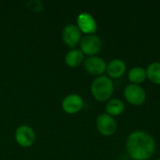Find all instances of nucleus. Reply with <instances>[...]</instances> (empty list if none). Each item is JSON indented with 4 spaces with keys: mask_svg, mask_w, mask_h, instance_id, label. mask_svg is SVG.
Segmentation results:
<instances>
[{
    "mask_svg": "<svg viewBox=\"0 0 160 160\" xmlns=\"http://www.w3.org/2000/svg\"><path fill=\"white\" fill-rule=\"evenodd\" d=\"M80 50L83 54L90 56H96L101 48H102V40L97 35H85L82 38L80 42Z\"/></svg>",
    "mask_w": 160,
    "mask_h": 160,
    "instance_id": "obj_3",
    "label": "nucleus"
},
{
    "mask_svg": "<svg viewBox=\"0 0 160 160\" xmlns=\"http://www.w3.org/2000/svg\"><path fill=\"white\" fill-rule=\"evenodd\" d=\"M77 27L84 35H94L98 29V23L90 13L82 12L77 17Z\"/></svg>",
    "mask_w": 160,
    "mask_h": 160,
    "instance_id": "obj_7",
    "label": "nucleus"
},
{
    "mask_svg": "<svg viewBox=\"0 0 160 160\" xmlns=\"http://www.w3.org/2000/svg\"><path fill=\"white\" fill-rule=\"evenodd\" d=\"M62 39L67 46L74 49L81 42L82 32L75 24H68L62 31Z\"/></svg>",
    "mask_w": 160,
    "mask_h": 160,
    "instance_id": "obj_9",
    "label": "nucleus"
},
{
    "mask_svg": "<svg viewBox=\"0 0 160 160\" xmlns=\"http://www.w3.org/2000/svg\"><path fill=\"white\" fill-rule=\"evenodd\" d=\"M98 132L103 136H112L117 130V123L114 118L107 113L99 114L96 121Z\"/></svg>",
    "mask_w": 160,
    "mask_h": 160,
    "instance_id": "obj_6",
    "label": "nucleus"
},
{
    "mask_svg": "<svg viewBox=\"0 0 160 160\" xmlns=\"http://www.w3.org/2000/svg\"><path fill=\"white\" fill-rule=\"evenodd\" d=\"M83 99L77 94H70L64 98L62 101V109L68 114L78 113L83 108Z\"/></svg>",
    "mask_w": 160,
    "mask_h": 160,
    "instance_id": "obj_10",
    "label": "nucleus"
},
{
    "mask_svg": "<svg viewBox=\"0 0 160 160\" xmlns=\"http://www.w3.org/2000/svg\"><path fill=\"white\" fill-rule=\"evenodd\" d=\"M106 113L111 116H119L125 111V104L119 98H112L106 104Z\"/></svg>",
    "mask_w": 160,
    "mask_h": 160,
    "instance_id": "obj_13",
    "label": "nucleus"
},
{
    "mask_svg": "<svg viewBox=\"0 0 160 160\" xmlns=\"http://www.w3.org/2000/svg\"><path fill=\"white\" fill-rule=\"evenodd\" d=\"M113 82L108 76L97 77L91 83V94L98 101L104 102L111 98L113 94Z\"/></svg>",
    "mask_w": 160,
    "mask_h": 160,
    "instance_id": "obj_2",
    "label": "nucleus"
},
{
    "mask_svg": "<svg viewBox=\"0 0 160 160\" xmlns=\"http://www.w3.org/2000/svg\"><path fill=\"white\" fill-rule=\"evenodd\" d=\"M127 152L133 160H148L156 150V142L147 132L136 130L129 134L127 143Z\"/></svg>",
    "mask_w": 160,
    "mask_h": 160,
    "instance_id": "obj_1",
    "label": "nucleus"
},
{
    "mask_svg": "<svg viewBox=\"0 0 160 160\" xmlns=\"http://www.w3.org/2000/svg\"><path fill=\"white\" fill-rule=\"evenodd\" d=\"M128 78L131 83L140 85L147 79L146 69L142 67H134L128 71Z\"/></svg>",
    "mask_w": 160,
    "mask_h": 160,
    "instance_id": "obj_14",
    "label": "nucleus"
},
{
    "mask_svg": "<svg viewBox=\"0 0 160 160\" xmlns=\"http://www.w3.org/2000/svg\"><path fill=\"white\" fill-rule=\"evenodd\" d=\"M126 100L133 106H141L146 100V92L139 84L130 83L124 90Z\"/></svg>",
    "mask_w": 160,
    "mask_h": 160,
    "instance_id": "obj_4",
    "label": "nucleus"
},
{
    "mask_svg": "<svg viewBox=\"0 0 160 160\" xmlns=\"http://www.w3.org/2000/svg\"><path fill=\"white\" fill-rule=\"evenodd\" d=\"M84 62V54L81 50L72 49L65 56V63L69 68H77Z\"/></svg>",
    "mask_w": 160,
    "mask_h": 160,
    "instance_id": "obj_12",
    "label": "nucleus"
},
{
    "mask_svg": "<svg viewBox=\"0 0 160 160\" xmlns=\"http://www.w3.org/2000/svg\"><path fill=\"white\" fill-rule=\"evenodd\" d=\"M38 4H41V2H39V1H31V2L28 3L29 8L32 9V10H34V11H39L43 8L42 7H38Z\"/></svg>",
    "mask_w": 160,
    "mask_h": 160,
    "instance_id": "obj_16",
    "label": "nucleus"
},
{
    "mask_svg": "<svg viewBox=\"0 0 160 160\" xmlns=\"http://www.w3.org/2000/svg\"><path fill=\"white\" fill-rule=\"evenodd\" d=\"M156 160H160V158H157V159H156Z\"/></svg>",
    "mask_w": 160,
    "mask_h": 160,
    "instance_id": "obj_17",
    "label": "nucleus"
},
{
    "mask_svg": "<svg viewBox=\"0 0 160 160\" xmlns=\"http://www.w3.org/2000/svg\"><path fill=\"white\" fill-rule=\"evenodd\" d=\"M127 70V66L125 62L121 59L115 58L112 59L106 68V72L108 73L109 78L112 79H119L121 78Z\"/></svg>",
    "mask_w": 160,
    "mask_h": 160,
    "instance_id": "obj_11",
    "label": "nucleus"
},
{
    "mask_svg": "<svg viewBox=\"0 0 160 160\" xmlns=\"http://www.w3.org/2000/svg\"><path fill=\"white\" fill-rule=\"evenodd\" d=\"M147 78L155 84L160 85V62H153L146 68Z\"/></svg>",
    "mask_w": 160,
    "mask_h": 160,
    "instance_id": "obj_15",
    "label": "nucleus"
},
{
    "mask_svg": "<svg viewBox=\"0 0 160 160\" xmlns=\"http://www.w3.org/2000/svg\"><path fill=\"white\" fill-rule=\"evenodd\" d=\"M83 66L85 70L94 76L99 77L102 76L106 71L107 64L105 60L98 56H90L83 62Z\"/></svg>",
    "mask_w": 160,
    "mask_h": 160,
    "instance_id": "obj_8",
    "label": "nucleus"
},
{
    "mask_svg": "<svg viewBox=\"0 0 160 160\" xmlns=\"http://www.w3.org/2000/svg\"><path fill=\"white\" fill-rule=\"evenodd\" d=\"M16 142L22 148L31 147L36 142V133L34 129L27 125L18 127L14 133Z\"/></svg>",
    "mask_w": 160,
    "mask_h": 160,
    "instance_id": "obj_5",
    "label": "nucleus"
}]
</instances>
